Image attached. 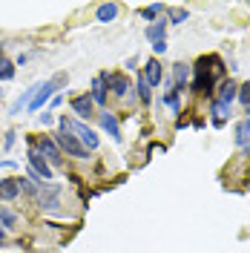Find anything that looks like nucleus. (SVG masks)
I'll return each mask as SVG.
<instances>
[{"label": "nucleus", "mask_w": 250, "mask_h": 253, "mask_svg": "<svg viewBox=\"0 0 250 253\" xmlns=\"http://www.w3.org/2000/svg\"><path fill=\"white\" fill-rule=\"evenodd\" d=\"M224 75V63L216 55H207V58H199L196 63V81H193V89L202 95H213V81Z\"/></svg>", "instance_id": "obj_1"}, {"label": "nucleus", "mask_w": 250, "mask_h": 253, "mask_svg": "<svg viewBox=\"0 0 250 253\" xmlns=\"http://www.w3.org/2000/svg\"><path fill=\"white\" fill-rule=\"evenodd\" d=\"M55 141H58V147L61 150H66V156H72V158H89V150L81 144V138L72 132V121L63 115V118H58V132H55Z\"/></svg>", "instance_id": "obj_2"}, {"label": "nucleus", "mask_w": 250, "mask_h": 253, "mask_svg": "<svg viewBox=\"0 0 250 253\" xmlns=\"http://www.w3.org/2000/svg\"><path fill=\"white\" fill-rule=\"evenodd\" d=\"M58 205H61V184L43 181L38 187V207L41 210H58Z\"/></svg>", "instance_id": "obj_3"}, {"label": "nucleus", "mask_w": 250, "mask_h": 253, "mask_svg": "<svg viewBox=\"0 0 250 253\" xmlns=\"http://www.w3.org/2000/svg\"><path fill=\"white\" fill-rule=\"evenodd\" d=\"M63 81H66V78L61 75V78H55V81H43V84H38V92H35V98H32L29 110H32V112H38L41 107H43V104H46V101H52V95H55V89L61 86Z\"/></svg>", "instance_id": "obj_4"}, {"label": "nucleus", "mask_w": 250, "mask_h": 253, "mask_svg": "<svg viewBox=\"0 0 250 253\" xmlns=\"http://www.w3.org/2000/svg\"><path fill=\"white\" fill-rule=\"evenodd\" d=\"M38 153L46 158L49 164H61V147H58V141L52 138V135H41V141H38Z\"/></svg>", "instance_id": "obj_5"}, {"label": "nucleus", "mask_w": 250, "mask_h": 253, "mask_svg": "<svg viewBox=\"0 0 250 253\" xmlns=\"http://www.w3.org/2000/svg\"><path fill=\"white\" fill-rule=\"evenodd\" d=\"M72 132L81 138V144L86 147V150H98V135H95V129L92 126H86V124H81V121H72Z\"/></svg>", "instance_id": "obj_6"}, {"label": "nucleus", "mask_w": 250, "mask_h": 253, "mask_svg": "<svg viewBox=\"0 0 250 253\" xmlns=\"http://www.w3.org/2000/svg\"><path fill=\"white\" fill-rule=\"evenodd\" d=\"M29 167H32L38 175H41L43 181H52V164H49V161L41 156L38 150H29Z\"/></svg>", "instance_id": "obj_7"}, {"label": "nucleus", "mask_w": 250, "mask_h": 253, "mask_svg": "<svg viewBox=\"0 0 250 253\" xmlns=\"http://www.w3.org/2000/svg\"><path fill=\"white\" fill-rule=\"evenodd\" d=\"M107 89H110V84H107V72L95 75V78H92V92H89L95 104H101V107L107 104V98H110V92H107Z\"/></svg>", "instance_id": "obj_8"}, {"label": "nucleus", "mask_w": 250, "mask_h": 253, "mask_svg": "<svg viewBox=\"0 0 250 253\" xmlns=\"http://www.w3.org/2000/svg\"><path fill=\"white\" fill-rule=\"evenodd\" d=\"M92 110H95V101H92V95H89V92L72 98V112H75L78 118H89V115H92Z\"/></svg>", "instance_id": "obj_9"}, {"label": "nucleus", "mask_w": 250, "mask_h": 253, "mask_svg": "<svg viewBox=\"0 0 250 253\" xmlns=\"http://www.w3.org/2000/svg\"><path fill=\"white\" fill-rule=\"evenodd\" d=\"M144 78H147V84H150V86H158V84H161V78H164V69H161L158 58L147 61V66H144Z\"/></svg>", "instance_id": "obj_10"}, {"label": "nucleus", "mask_w": 250, "mask_h": 253, "mask_svg": "<svg viewBox=\"0 0 250 253\" xmlns=\"http://www.w3.org/2000/svg\"><path fill=\"white\" fill-rule=\"evenodd\" d=\"M187 81H190V66L187 63H175L172 66V86L181 92V89H187Z\"/></svg>", "instance_id": "obj_11"}, {"label": "nucleus", "mask_w": 250, "mask_h": 253, "mask_svg": "<svg viewBox=\"0 0 250 253\" xmlns=\"http://www.w3.org/2000/svg\"><path fill=\"white\" fill-rule=\"evenodd\" d=\"M101 126H104V129L110 132V138H112V141H115V144H121V126H118V121L112 118L110 112H101Z\"/></svg>", "instance_id": "obj_12"}, {"label": "nucleus", "mask_w": 250, "mask_h": 253, "mask_svg": "<svg viewBox=\"0 0 250 253\" xmlns=\"http://www.w3.org/2000/svg\"><path fill=\"white\" fill-rule=\"evenodd\" d=\"M236 98H239V86H236L233 81H224L219 86V95H216V101H221V104H233Z\"/></svg>", "instance_id": "obj_13"}, {"label": "nucleus", "mask_w": 250, "mask_h": 253, "mask_svg": "<svg viewBox=\"0 0 250 253\" xmlns=\"http://www.w3.org/2000/svg\"><path fill=\"white\" fill-rule=\"evenodd\" d=\"M17 193H20V181L17 178H3L0 181V199L12 202V199H17Z\"/></svg>", "instance_id": "obj_14"}, {"label": "nucleus", "mask_w": 250, "mask_h": 253, "mask_svg": "<svg viewBox=\"0 0 250 253\" xmlns=\"http://www.w3.org/2000/svg\"><path fill=\"white\" fill-rule=\"evenodd\" d=\"M107 84H110V89L118 95V98H124V95L129 92V81H126L124 75H118V72H115V75H107Z\"/></svg>", "instance_id": "obj_15"}, {"label": "nucleus", "mask_w": 250, "mask_h": 253, "mask_svg": "<svg viewBox=\"0 0 250 253\" xmlns=\"http://www.w3.org/2000/svg\"><path fill=\"white\" fill-rule=\"evenodd\" d=\"M115 17H118V6L115 3H101L98 12H95V20H101V23H112Z\"/></svg>", "instance_id": "obj_16"}, {"label": "nucleus", "mask_w": 250, "mask_h": 253, "mask_svg": "<svg viewBox=\"0 0 250 253\" xmlns=\"http://www.w3.org/2000/svg\"><path fill=\"white\" fill-rule=\"evenodd\" d=\"M164 32H167V20L150 23V26H147V41H150V43H161V41H164Z\"/></svg>", "instance_id": "obj_17"}, {"label": "nucleus", "mask_w": 250, "mask_h": 253, "mask_svg": "<svg viewBox=\"0 0 250 253\" xmlns=\"http://www.w3.org/2000/svg\"><path fill=\"white\" fill-rule=\"evenodd\" d=\"M236 144L248 150V144H250V118H245L242 124L236 126Z\"/></svg>", "instance_id": "obj_18"}, {"label": "nucleus", "mask_w": 250, "mask_h": 253, "mask_svg": "<svg viewBox=\"0 0 250 253\" xmlns=\"http://www.w3.org/2000/svg\"><path fill=\"white\" fill-rule=\"evenodd\" d=\"M161 12H164V6H161V3H150V6L138 9V15L144 17V20H153V23H156V17L161 15Z\"/></svg>", "instance_id": "obj_19"}, {"label": "nucleus", "mask_w": 250, "mask_h": 253, "mask_svg": "<svg viewBox=\"0 0 250 253\" xmlns=\"http://www.w3.org/2000/svg\"><path fill=\"white\" fill-rule=\"evenodd\" d=\"M150 89H153V86H150L147 78L141 75V78H138V98H141V104H150V101H153V92H150Z\"/></svg>", "instance_id": "obj_20"}, {"label": "nucleus", "mask_w": 250, "mask_h": 253, "mask_svg": "<svg viewBox=\"0 0 250 253\" xmlns=\"http://www.w3.org/2000/svg\"><path fill=\"white\" fill-rule=\"evenodd\" d=\"M164 101H167V107H170L172 112H181V107H178V89L170 84V89H167V95H164Z\"/></svg>", "instance_id": "obj_21"}, {"label": "nucleus", "mask_w": 250, "mask_h": 253, "mask_svg": "<svg viewBox=\"0 0 250 253\" xmlns=\"http://www.w3.org/2000/svg\"><path fill=\"white\" fill-rule=\"evenodd\" d=\"M12 78H15V63L3 58L0 61V81H12Z\"/></svg>", "instance_id": "obj_22"}, {"label": "nucleus", "mask_w": 250, "mask_h": 253, "mask_svg": "<svg viewBox=\"0 0 250 253\" xmlns=\"http://www.w3.org/2000/svg\"><path fill=\"white\" fill-rule=\"evenodd\" d=\"M0 224H3V227H15L17 216H15V213H9L6 207H0Z\"/></svg>", "instance_id": "obj_23"}, {"label": "nucleus", "mask_w": 250, "mask_h": 253, "mask_svg": "<svg viewBox=\"0 0 250 253\" xmlns=\"http://www.w3.org/2000/svg\"><path fill=\"white\" fill-rule=\"evenodd\" d=\"M17 181H20V190H23V193H29V196L38 199V184H35L32 178H17Z\"/></svg>", "instance_id": "obj_24"}, {"label": "nucleus", "mask_w": 250, "mask_h": 253, "mask_svg": "<svg viewBox=\"0 0 250 253\" xmlns=\"http://www.w3.org/2000/svg\"><path fill=\"white\" fill-rule=\"evenodd\" d=\"M187 17H190L187 9H172V12H170V23H175V26H178V23H184Z\"/></svg>", "instance_id": "obj_25"}, {"label": "nucleus", "mask_w": 250, "mask_h": 253, "mask_svg": "<svg viewBox=\"0 0 250 253\" xmlns=\"http://www.w3.org/2000/svg\"><path fill=\"white\" fill-rule=\"evenodd\" d=\"M239 101L245 104V110L250 107V81L245 84V86H239Z\"/></svg>", "instance_id": "obj_26"}, {"label": "nucleus", "mask_w": 250, "mask_h": 253, "mask_svg": "<svg viewBox=\"0 0 250 253\" xmlns=\"http://www.w3.org/2000/svg\"><path fill=\"white\" fill-rule=\"evenodd\" d=\"M153 52H156V55H164V52H167V41H161V43H153Z\"/></svg>", "instance_id": "obj_27"}, {"label": "nucleus", "mask_w": 250, "mask_h": 253, "mask_svg": "<svg viewBox=\"0 0 250 253\" xmlns=\"http://www.w3.org/2000/svg\"><path fill=\"white\" fill-rule=\"evenodd\" d=\"M6 147H15V132H6V138H3Z\"/></svg>", "instance_id": "obj_28"}, {"label": "nucleus", "mask_w": 250, "mask_h": 253, "mask_svg": "<svg viewBox=\"0 0 250 253\" xmlns=\"http://www.w3.org/2000/svg\"><path fill=\"white\" fill-rule=\"evenodd\" d=\"M41 121H43V124H52L55 118H52V112H43V115H41Z\"/></svg>", "instance_id": "obj_29"}, {"label": "nucleus", "mask_w": 250, "mask_h": 253, "mask_svg": "<svg viewBox=\"0 0 250 253\" xmlns=\"http://www.w3.org/2000/svg\"><path fill=\"white\" fill-rule=\"evenodd\" d=\"M6 242V230H3V224H0V245Z\"/></svg>", "instance_id": "obj_30"}, {"label": "nucleus", "mask_w": 250, "mask_h": 253, "mask_svg": "<svg viewBox=\"0 0 250 253\" xmlns=\"http://www.w3.org/2000/svg\"><path fill=\"white\" fill-rule=\"evenodd\" d=\"M0 101H3V89H0Z\"/></svg>", "instance_id": "obj_31"}, {"label": "nucleus", "mask_w": 250, "mask_h": 253, "mask_svg": "<svg viewBox=\"0 0 250 253\" xmlns=\"http://www.w3.org/2000/svg\"><path fill=\"white\" fill-rule=\"evenodd\" d=\"M248 153H250V144H248Z\"/></svg>", "instance_id": "obj_32"}]
</instances>
